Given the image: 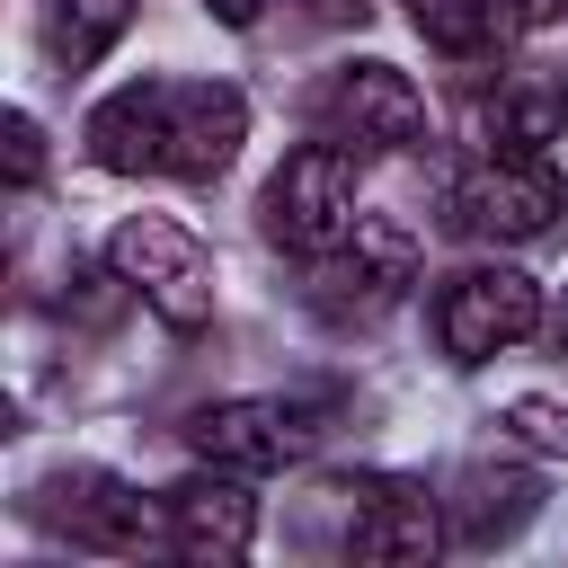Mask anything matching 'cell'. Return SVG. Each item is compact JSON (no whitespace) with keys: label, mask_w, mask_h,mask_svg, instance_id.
Masks as SVG:
<instances>
[{"label":"cell","mask_w":568,"mask_h":568,"mask_svg":"<svg viewBox=\"0 0 568 568\" xmlns=\"http://www.w3.org/2000/svg\"><path fill=\"white\" fill-rule=\"evenodd\" d=\"M248 142V98L231 80H124L89 106V160L115 178H222Z\"/></svg>","instance_id":"obj_1"},{"label":"cell","mask_w":568,"mask_h":568,"mask_svg":"<svg viewBox=\"0 0 568 568\" xmlns=\"http://www.w3.org/2000/svg\"><path fill=\"white\" fill-rule=\"evenodd\" d=\"M355 151L346 142H302L275 178H266V195H257V231L275 240V248H293V257H328V248H346L355 240Z\"/></svg>","instance_id":"obj_2"},{"label":"cell","mask_w":568,"mask_h":568,"mask_svg":"<svg viewBox=\"0 0 568 568\" xmlns=\"http://www.w3.org/2000/svg\"><path fill=\"white\" fill-rule=\"evenodd\" d=\"M106 266H115V284H124L151 320H169V328H186V337L213 320V257H204V240H195L186 222L133 213V222L106 240Z\"/></svg>","instance_id":"obj_3"},{"label":"cell","mask_w":568,"mask_h":568,"mask_svg":"<svg viewBox=\"0 0 568 568\" xmlns=\"http://www.w3.org/2000/svg\"><path fill=\"white\" fill-rule=\"evenodd\" d=\"M311 124H320L328 142H346L355 160H364V151H408V142L426 133V98H417L408 71H390V62H346V71L320 80Z\"/></svg>","instance_id":"obj_4"},{"label":"cell","mask_w":568,"mask_h":568,"mask_svg":"<svg viewBox=\"0 0 568 568\" xmlns=\"http://www.w3.org/2000/svg\"><path fill=\"white\" fill-rule=\"evenodd\" d=\"M532 328H541V284L515 275V266H470L435 293V337H444L453 364H488Z\"/></svg>","instance_id":"obj_5"},{"label":"cell","mask_w":568,"mask_h":568,"mask_svg":"<svg viewBox=\"0 0 568 568\" xmlns=\"http://www.w3.org/2000/svg\"><path fill=\"white\" fill-rule=\"evenodd\" d=\"M320 444V408L302 399H213L186 417V453L213 470H284Z\"/></svg>","instance_id":"obj_6"},{"label":"cell","mask_w":568,"mask_h":568,"mask_svg":"<svg viewBox=\"0 0 568 568\" xmlns=\"http://www.w3.org/2000/svg\"><path fill=\"white\" fill-rule=\"evenodd\" d=\"M36 515L53 532H71L80 550H151V541H169V515L151 497H133L115 470H53L36 488Z\"/></svg>","instance_id":"obj_7"},{"label":"cell","mask_w":568,"mask_h":568,"mask_svg":"<svg viewBox=\"0 0 568 568\" xmlns=\"http://www.w3.org/2000/svg\"><path fill=\"white\" fill-rule=\"evenodd\" d=\"M311 266H320V275H311V302H320L328 320H373V311H390V302L408 293V275H417V240H408L399 222L364 213L355 240L328 248V257H311Z\"/></svg>","instance_id":"obj_8"},{"label":"cell","mask_w":568,"mask_h":568,"mask_svg":"<svg viewBox=\"0 0 568 568\" xmlns=\"http://www.w3.org/2000/svg\"><path fill=\"white\" fill-rule=\"evenodd\" d=\"M453 204H462V222L479 240H541L568 213V186H559V169L541 151H488V169H470Z\"/></svg>","instance_id":"obj_9"},{"label":"cell","mask_w":568,"mask_h":568,"mask_svg":"<svg viewBox=\"0 0 568 568\" xmlns=\"http://www.w3.org/2000/svg\"><path fill=\"white\" fill-rule=\"evenodd\" d=\"M160 515H169V550L195 559V568H222V559H240V550L257 541L248 470H213V462H204V479H178V488L160 497Z\"/></svg>","instance_id":"obj_10"},{"label":"cell","mask_w":568,"mask_h":568,"mask_svg":"<svg viewBox=\"0 0 568 568\" xmlns=\"http://www.w3.org/2000/svg\"><path fill=\"white\" fill-rule=\"evenodd\" d=\"M355 524H346V550L355 559H373V568H417V559H435V541H444V515H435V497L417 488V479H355Z\"/></svg>","instance_id":"obj_11"},{"label":"cell","mask_w":568,"mask_h":568,"mask_svg":"<svg viewBox=\"0 0 568 568\" xmlns=\"http://www.w3.org/2000/svg\"><path fill=\"white\" fill-rule=\"evenodd\" d=\"M408 18H417V36L435 44V53H453V62H479V53H497L506 36H515V0H408Z\"/></svg>","instance_id":"obj_12"},{"label":"cell","mask_w":568,"mask_h":568,"mask_svg":"<svg viewBox=\"0 0 568 568\" xmlns=\"http://www.w3.org/2000/svg\"><path fill=\"white\" fill-rule=\"evenodd\" d=\"M133 9H142V0H44V53H53L62 71H89V62L133 27Z\"/></svg>","instance_id":"obj_13"},{"label":"cell","mask_w":568,"mask_h":568,"mask_svg":"<svg viewBox=\"0 0 568 568\" xmlns=\"http://www.w3.org/2000/svg\"><path fill=\"white\" fill-rule=\"evenodd\" d=\"M559 115H568L559 80H515L488 106V151H541V142H559Z\"/></svg>","instance_id":"obj_14"},{"label":"cell","mask_w":568,"mask_h":568,"mask_svg":"<svg viewBox=\"0 0 568 568\" xmlns=\"http://www.w3.org/2000/svg\"><path fill=\"white\" fill-rule=\"evenodd\" d=\"M532 515V479H479V497H470V524H462V541H497V532H515Z\"/></svg>","instance_id":"obj_15"},{"label":"cell","mask_w":568,"mask_h":568,"mask_svg":"<svg viewBox=\"0 0 568 568\" xmlns=\"http://www.w3.org/2000/svg\"><path fill=\"white\" fill-rule=\"evenodd\" d=\"M506 426H515L532 453H559V462H568V408H559V399H515Z\"/></svg>","instance_id":"obj_16"},{"label":"cell","mask_w":568,"mask_h":568,"mask_svg":"<svg viewBox=\"0 0 568 568\" xmlns=\"http://www.w3.org/2000/svg\"><path fill=\"white\" fill-rule=\"evenodd\" d=\"M36 169H44V133H36V115H9V178L36 186Z\"/></svg>","instance_id":"obj_17"},{"label":"cell","mask_w":568,"mask_h":568,"mask_svg":"<svg viewBox=\"0 0 568 568\" xmlns=\"http://www.w3.org/2000/svg\"><path fill=\"white\" fill-rule=\"evenodd\" d=\"M302 9H311L320 27H364V18H373V0H302Z\"/></svg>","instance_id":"obj_18"},{"label":"cell","mask_w":568,"mask_h":568,"mask_svg":"<svg viewBox=\"0 0 568 568\" xmlns=\"http://www.w3.org/2000/svg\"><path fill=\"white\" fill-rule=\"evenodd\" d=\"M204 9H213L222 27H257V18H266V0H204Z\"/></svg>","instance_id":"obj_19"},{"label":"cell","mask_w":568,"mask_h":568,"mask_svg":"<svg viewBox=\"0 0 568 568\" xmlns=\"http://www.w3.org/2000/svg\"><path fill=\"white\" fill-rule=\"evenodd\" d=\"M559 346H568V311H559Z\"/></svg>","instance_id":"obj_20"}]
</instances>
